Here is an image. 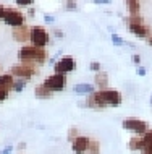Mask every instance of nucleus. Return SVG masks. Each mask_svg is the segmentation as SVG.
<instances>
[{
    "label": "nucleus",
    "mask_w": 152,
    "mask_h": 154,
    "mask_svg": "<svg viewBox=\"0 0 152 154\" xmlns=\"http://www.w3.org/2000/svg\"><path fill=\"white\" fill-rule=\"evenodd\" d=\"M29 36H31V28H28L26 24L19 28H13V39L16 42H26L29 41Z\"/></svg>",
    "instance_id": "nucleus-11"
},
{
    "label": "nucleus",
    "mask_w": 152,
    "mask_h": 154,
    "mask_svg": "<svg viewBox=\"0 0 152 154\" xmlns=\"http://www.w3.org/2000/svg\"><path fill=\"white\" fill-rule=\"evenodd\" d=\"M89 144H91V140L88 138V136H83L79 135L78 138L71 143V149L75 154H86L89 149Z\"/></svg>",
    "instance_id": "nucleus-9"
},
{
    "label": "nucleus",
    "mask_w": 152,
    "mask_h": 154,
    "mask_svg": "<svg viewBox=\"0 0 152 154\" xmlns=\"http://www.w3.org/2000/svg\"><path fill=\"white\" fill-rule=\"evenodd\" d=\"M24 148H26V143H19L18 144V149H24Z\"/></svg>",
    "instance_id": "nucleus-37"
},
{
    "label": "nucleus",
    "mask_w": 152,
    "mask_h": 154,
    "mask_svg": "<svg viewBox=\"0 0 152 154\" xmlns=\"http://www.w3.org/2000/svg\"><path fill=\"white\" fill-rule=\"evenodd\" d=\"M109 0H96V5H107Z\"/></svg>",
    "instance_id": "nucleus-35"
},
{
    "label": "nucleus",
    "mask_w": 152,
    "mask_h": 154,
    "mask_svg": "<svg viewBox=\"0 0 152 154\" xmlns=\"http://www.w3.org/2000/svg\"><path fill=\"white\" fill-rule=\"evenodd\" d=\"M126 7H128L130 16H136V15H139V11H141V2H138V0H128V2H126Z\"/></svg>",
    "instance_id": "nucleus-19"
},
{
    "label": "nucleus",
    "mask_w": 152,
    "mask_h": 154,
    "mask_svg": "<svg viewBox=\"0 0 152 154\" xmlns=\"http://www.w3.org/2000/svg\"><path fill=\"white\" fill-rule=\"evenodd\" d=\"M11 75L13 76H18L19 80H29L31 76L37 75V68H36V63H29V62H24V63H18L11 66Z\"/></svg>",
    "instance_id": "nucleus-2"
},
{
    "label": "nucleus",
    "mask_w": 152,
    "mask_h": 154,
    "mask_svg": "<svg viewBox=\"0 0 152 154\" xmlns=\"http://www.w3.org/2000/svg\"><path fill=\"white\" fill-rule=\"evenodd\" d=\"M46 88H49L52 93H58V91H63L65 86H67V75H57L53 73L50 76H47L42 83Z\"/></svg>",
    "instance_id": "nucleus-5"
},
{
    "label": "nucleus",
    "mask_w": 152,
    "mask_h": 154,
    "mask_svg": "<svg viewBox=\"0 0 152 154\" xmlns=\"http://www.w3.org/2000/svg\"><path fill=\"white\" fill-rule=\"evenodd\" d=\"M142 140H144V146L141 154H152V130H147L142 135Z\"/></svg>",
    "instance_id": "nucleus-17"
},
{
    "label": "nucleus",
    "mask_w": 152,
    "mask_h": 154,
    "mask_svg": "<svg viewBox=\"0 0 152 154\" xmlns=\"http://www.w3.org/2000/svg\"><path fill=\"white\" fill-rule=\"evenodd\" d=\"M151 104H152V101H151Z\"/></svg>",
    "instance_id": "nucleus-39"
},
{
    "label": "nucleus",
    "mask_w": 152,
    "mask_h": 154,
    "mask_svg": "<svg viewBox=\"0 0 152 154\" xmlns=\"http://www.w3.org/2000/svg\"><path fill=\"white\" fill-rule=\"evenodd\" d=\"M121 127L125 128V130H130V131H133L134 135H139V136H142L147 130H149V123H147L146 120H139V119H125L121 122Z\"/></svg>",
    "instance_id": "nucleus-4"
},
{
    "label": "nucleus",
    "mask_w": 152,
    "mask_h": 154,
    "mask_svg": "<svg viewBox=\"0 0 152 154\" xmlns=\"http://www.w3.org/2000/svg\"><path fill=\"white\" fill-rule=\"evenodd\" d=\"M131 60H133V63L134 65H141V55H138V54H134V55L133 57H131Z\"/></svg>",
    "instance_id": "nucleus-29"
},
{
    "label": "nucleus",
    "mask_w": 152,
    "mask_h": 154,
    "mask_svg": "<svg viewBox=\"0 0 152 154\" xmlns=\"http://www.w3.org/2000/svg\"><path fill=\"white\" fill-rule=\"evenodd\" d=\"M94 85L96 88H99V91H104V89H109V73L105 72H99L94 75Z\"/></svg>",
    "instance_id": "nucleus-13"
},
{
    "label": "nucleus",
    "mask_w": 152,
    "mask_h": 154,
    "mask_svg": "<svg viewBox=\"0 0 152 154\" xmlns=\"http://www.w3.org/2000/svg\"><path fill=\"white\" fill-rule=\"evenodd\" d=\"M34 94H36V97H39V99H50L53 93L49 88H46L44 85H39L34 88Z\"/></svg>",
    "instance_id": "nucleus-18"
},
{
    "label": "nucleus",
    "mask_w": 152,
    "mask_h": 154,
    "mask_svg": "<svg viewBox=\"0 0 152 154\" xmlns=\"http://www.w3.org/2000/svg\"><path fill=\"white\" fill-rule=\"evenodd\" d=\"M44 20H46V23H53L55 21V18H53L52 15H44Z\"/></svg>",
    "instance_id": "nucleus-32"
},
{
    "label": "nucleus",
    "mask_w": 152,
    "mask_h": 154,
    "mask_svg": "<svg viewBox=\"0 0 152 154\" xmlns=\"http://www.w3.org/2000/svg\"><path fill=\"white\" fill-rule=\"evenodd\" d=\"M28 15H29V16H34V8H32V7H29V11H28Z\"/></svg>",
    "instance_id": "nucleus-36"
},
{
    "label": "nucleus",
    "mask_w": 152,
    "mask_h": 154,
    "mask_svg": "<svg viewBox=\"0 0 152 154\" xmlns=\"http://www.w3.org/2000/svg\"><path fill=\"white\" fill-rule=\"evenodd\" d=\"M65 7H67V10H68V11L78 10V5H76V2H67V3H65Z\"/></svg>",
    "instance_id": "nucleus-26"
},
{
    "label": "nucleus",
    "mask_w": 152,
    "mask_h": 154,
    "mask_svg": "<svg viewBox=\"0 0 152 154\" xmlns=\"http://www.w3.org/2000/svg\"><path fill=\"white\" fill-rule=\"evenodd\" d=\"M53 34H55V37H63V31L55 29V31H53Z\"/></svg>",
    "instance_id": "nucleus-34"
},
{
    "label": "nucleus",
    "mask_w": 152,
    "mask_h": 154,
    "mask_svg": "<svg viewBox=\"0 0 152 154\" xmlns=\"http://www.w3.org/2000/svg\"><path fill=\"white\" fill-rule=\"evenodd\" d=\"M83 106L89 107V109H104V107H107L104 102H102L100 96H99V91H96V93H92L91 96H88V99H86V102L83 104Z\"/></svg>",
    "instance_id": "nucleus-12"
},
{
    "label": "nucleus",
    "mask_w": 152,
    "mask_h": 154,
    "mask_svg": "<svg viewBox=\"0 0 152 154\" xmlns=\"http://www.w3.org/2000/svg\"><path fill=\"white\" fill-rule=\"evenodd\" d=\"M86 154H99V141H91L89 149Z\"/></svg>",
    "instance_id": "nucleus-20"
},
{
    "label": "nucleus",
    "mask_w": 152,
    "mask_h": 154,
    "mask_svg": "<svg viewBox=\"0 0 152 154\" xmlns=\"http://www.w3.org/2000/svg\"><path fill=\"white\" fill-rule=\"evenodd\" d=\"M130 31L131 34H134L139 39H149L151 37V28L146 26L144 23L141 24H130Z\"/></svg>",
    "instance_id": "nucleus-10"
},
{
    "label": "nucleus",
    "mask_w": 152,
    "mask_h": 154,
    "mask_svg": "<svg viewBox=\"0 0 152 154\" xmlns=\"http://www.w3.org/2000/svg\"><path fill=\"white\" fill-rule=\"evenodd\" d=\"M13 85H15V80H13V75L11 73H2L0 75V88L2 89H13Z\"/></svg>",
    "instance_id": "nucleus-14"
},
{
    "label": "nucleus",
    "mask_w": 152,
    "mask_h": 154,
    "mask_svg": "<svg viewBox=\"0 0 152 154\" xmlns=\"http://www.w3.org/2000/svg\"><path fill=\"white\" fill-rule=\"evenodd\" d=\"M147 44H149V45H152V36L149 37V39H147Z\"/></svg>",
    "instance_id": "nucleus-38"
},
{
    "label": "nucleus",
    "mask_w": 152,
    "mask_h": 154,
    "mask_svg": "<svg viewBox=\"0 0 152 154\" xmlns=\"http://www.w3.org/2000/svg\"><path fill=\"white\" fill-rule=\"evenodd\" d=\"M24 88H26V80H18V81H15V85H13V89L16 91V93H19V91H23Z\"/></svg>",
    "instance_id": "nucleus-21"
},
{
    "label": "nucleus",
    "mask_w": 152,
    "mask_h": 154,
    "mask_svg": "<svg viewBox=\"0 0 152 154\" xmlns=\"http://www.w3.org/2000/svg\"><path fill=\"white\" fill-rule=\"evenodd\" d=\"M128 23H130V24H141V23H142V16H141V15L130 16V18H128Z\"/></svg>",
    "instance_id": "nucleus-23"
},
{
    "label": "nucleus",
    "mask_w": 152,
    "mask_h": 154,
    "mask_svg": "<svg viewBox=\"0 0 152 154\" xmlns=\"http://www.w3.org/2000/svg\"><path fill=\"white\" fill-rule=\"evenodd\" d=\"M3 21L8 26H13V28H19L23 26L24 21H26V15L21 13L18 10H7L5 16H3Z\"/></svg>",
    "instance_id": "nucleus-8"
},
{
    "label": "nucleus",
    "mask_w": 152,
    "mask_h": 154,
    "mask_svg": "<svg viewBox=\"0 0 152 154\" xmlns=\"http://www.w3.org/2000/svg\"><path fill=\"white\" fill-rule=\"evenodd\" d=\"M76 94H88L91 96L92 93H96V86L89 85V83H79V85H76L75 88H73Z\"/></svg>",
    "instance_id": "nucleus-15"
},
{
    "label": "nucleus",
    "mask_w": 152,
    "mask_h": 154,
    "mask_svg": "<svg viewBox=\"0 0 152 154\" xmlns=\"http://www.w3.org/2000/svg\"><path fill=\"white\" fill-rule=\"evenodd\" d=\"M5 11H7V8L0 3V20H3V16H5Z\"/></svg>",
    "instance_id": "nucleus-33"
},
{
    "label": "nucleus",
    "mask_w": 152,
    "mask_h": 154,
    "mask_svg": "<svg viewBox=\"0 0 152 154\" xmlns=\"http://www.w3.org/2000/svg\"><path fill=\"white\" fill-rule=\"evenodd\" d=\"M99 96L102 99V102L105 104L107 107H118L123 101V96L120 91L117 89H104V91H99Z\"/></svg>",
    "instance_id": "nucleus-6"
},
{
    "label": "nucleus",
    "mask_w": 152,
    "mask_h": 154,
    "mask_svg": "<svg viewBox=\"0 0 152 154\" xmlns=\"http://www.w3.org/2000/svg\"><path fill=\"white\" fill-rule=\"evenodd\" d=\"M8 93H10V91H7V89H2V88H0V102H3V101H5V99L8 97Z\"/></svg>",
    "instance_id": "nucleus-27"
},
{
    "label": "nucleus",
    "mask_w": 152,
    "mask_h": 154,
    "mask_svg": "<svg viewBox=\"0 0 152 154\" xmlns=\"http://www.w3.org/2000/svg\"><path fill=\"white\" fill-rule=\"evenodd\" d=\"M75 68H76V60L70 55L61 57L60 60H57L55 63H53V72L57 75H67L70 72H73Z\"/></svg>",
    "instance_id": "nucleus-7"
},
{
    "label": "nucleus",
    "mask_w": 152,
    "mask_h": 154,
    "mask_svg": "<svg viewBox=\"0 0 152 154\" xmlns=\"http://www.w3.org/2000/svg\"><path fill=\"white\" fill-rule=\"evenodd\" d=\"M18 7H32V0H16Z\"/></svg>",
    "instance_id": "nucleus-25"
},
{
    "label": "nucleus",
    "mask_w": 152,
    "mask_h": 154,
    "mask_svg": "<svg viewBox=\"0 0 152 154\" xmlns=\"http://www.w3.org/2000/svg\"><path fill=\"white\" fill-rule=\"evenodd\" d=\"M78 136H79V135H78V130H76V128H71V130L68 131V140L71 141V143L78 138Z\"/></svg>",
    "instance_id": "nucleus-24"
},
{
    "label": "nucleus",
    "mask_w": 152,
    "mask_h": 154,
    "mask_svg": "<svg viewBox=\"0 0 152 154\" xmlns=\"http://www.w3.org/2000/svg\"><path fill=\"white\" fill-rule=\"evenodd\" d=\"M136 73L139 75V76H146V68H144V66H138Z\"/></svg>",
    "instance_id": "nucleus-30"
},
{
    "label": "nucleus",
    "mask_w": 152,
    "mask_h": 154,
    "mask_svg": "<svg viewBox=\"0 0 152 154\" xmlns=\"http://www.w3.org/2000/svg\"><path fill=\"white\" fill-rule=\"evenodd\" d=\"M29 41H31V45L44 49L49 44V32L46 31V28H42V26H32Z\"/></svg>",
    "instance_id": "nucleus-3"
},
{
    "label": "nucleus",
    "mask_w": 152,
    "mask_h": 154,
    "mask_svg": "<svg viewBox=\"0 0 152 154\" xmlns=\"http://www.w3.org/2000/svg\"><path fill=\"white\" fill-rule=\"evenodd\" d=\"M128 146L131 151H142V146H144V140H142V136L139 135H134L130 138V143Z\"/></svg>",
    "instance_id": "nucleus-16"
},
{
    "label": "nucleus",
    "mask_w": 152,
    "mask_h": 154,
    "mask_svg": "<svg viewBox=\"0 0 152 154\" xmlns=\"http://www.w3.org/2000/svg\"><path fill=\"white\" fill-rule=\"evenodd\" d=\"M110 37H112V42H113L115 45H125V44H126L125 41H123V39H121V37L118 36V34H115V32H113V34L110 36Z\"/></svg>",
    "instance_id": "nucleus-22"
},
{
    "label": "nucleus",
    "mask_w": 152,
    "mask_h": 154,
    "mask_svg": "<svg viewBox=\"0 0 152 154\" xmlns=\"http://www.w3.org/2000/svg\"><path fill=\"white\" fill-rule=\"evenodd\" d=\"M18 60H21V63L29 62V63H44L47 60V52L46 49H39L34 45H24L18 51Z\"/></svg>",
    "instance_id": "nucleus-1"
},
{
    "label": "nucleus",
    "mask_w": 152,
    "mask_h": 154,
    "mask_svg": "<svg viewBox=\"0 0 152 154\" xmlns=\"http://www.w3.org/2000/svg\"><path fill=\"white\" fill-rule=\"evenodd\" d=\"M91 70H92V72H96V73H99L100 72V63H99V62H92V63H91Z\"/></svg>",
    "instance_id": "nucleus-28"
},
{
    "label": "nucleus",
    "mask_w": 152,
    "mask_h": 154,
    "mask_svg": "<svg viewBox=\"0 0 152 154\" xmlns=\"http://www.w3.org/2000/svg\"><path fill=\"white\" fill-rule=\"evenodd\" d=\"M11 151H13V146H5L2 151H0V154H10Z\"/></svg>",
    "instance_id": "nucleus-31"
}]
</instances>
